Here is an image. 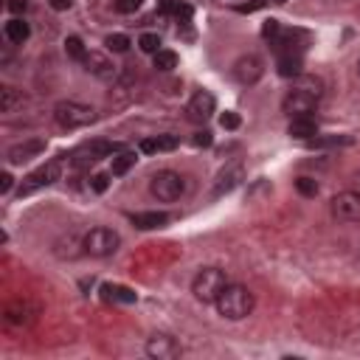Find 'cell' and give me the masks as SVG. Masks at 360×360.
I'll use <instances>...</instances> for the list:
<instances>
[{
    "instance_id": "1",
    "label": "cell",
    "mask_w": 360,
    "mask_h": 360,
    "mask_svg": "<svg viewBox=\"0 0 360 360\" xmlns=\"http://www.w3.org/2000/svg\"><path fill=\"white\" fill-rule=\"evenodd\" d=\"M254 304H256V298H254V293L245 287V284H225V290L217 295V302H214V307H217V313L223 315V318H228V321H243V318H248L251 313H254Z\"/></svg>"
},
{
    "instance_id": "2",
    "label": "cell",
    "mask_w": 360,
    "mask_h": 360,
    "mask_svg": "<svg viewBox=\"0 0 360 360\" xmlns=\"http://www.w3.org/2000/svg\"><path fill=\"white\" fill-rule=\"evenodd\" d=\"M225 284H228L225 270H220V267H203L200 273L194 276V282H192V293H194L197 302L214 304L217 295L225 290Z\"/></svg>"
},
{
    "instance_id": "3",
    "label": "cell",
    "mask_w": 360,
    "mask_h": 360,
    "mask_svg": "<svg viewBox=\"0 0 360 360\" xmlns=\"http://www.w3.org/2000/svg\"><path fill=\"white\" fill-rule=\"evenodd\" d=\"M118 245H122V236H118V231L113 228H104V225H96L90 228L82 239V248L87 256H96V259H107L118 251Z\"/></svg>"
},
{
    "instance_id": "4",
    "label": "cell",
    "mask_w": 360,
    "mask_h": 360,
    "mask_svg": "<svg viewBox=\"0 0 360 360\" xmlns=\"http://www.w3.org/2000/svg\"><path fill=\"white\" fill-rule=\"evenodd\" d=\"M54 118L59 127L65 130H79V127H87L96 122V110L90 104H82V102H59L54 107Z\"/></svg>"
},
{
    "instance_id": "5",
    "label": "cell",
    "mask_w": 360,
    "mask_h": 360,
    "mask_svg": "<svg viewBox=\"0 0 360 360\" xmlns=\"http://www.w3.org/2000/svg\"><path fill=\"white\" fill-rule=\"evenodd\" d=\"M149 192H153V197L161 200V203H175V200L183 197L186 180H183V175H177L172 169H164V172L153 175V180H149Z\"/></svg>"
},
{
    "instance_id": "6",
    "label": "cell",
    "mask_w": 360,
    "mask_h": 360,
    "mask_svg": "<svg viewBox=\"0 0 360 360\" xmlns=\"http://www.w3.org/2000/svg\"><path fill=\"white\" fill-rule=\"evenodd\" d=\"M59 175H63V161L54 158V161H48L45 166L34 169L28 177H23V183H20V189H17V197H28V194H34L37 189H45V186L56 183Z\"/></svg>"
},
{
    "instance_id": "7",
    "label": "cell",
    "mask_w": 360,
    "mask_h": 360,
    "mask_svg": "<svg viewBox=\"0 0 360 360\" xmlns=\"http://www.w3.org/2000/svg\"><path fill=\"white\" fill-rule=\"evenodd\" d=\"M329 212L338 223H360V194L355 189H346L329 200Z\"/></svg>"
},
{
    "instance_id": "8",
    "label": "cell",
    "mask_w": 360,
    "mask_h": 360,
    "mask_svg": "<svg viewBox=\"0 0 360 360\" xmlns=\"http://www.w3.org/2000/svg\"><path fill=\"white\" fill-rule=\"evenodd\" d=\"M315 104H318V96L307 93V90L293 87L290 93L284 96V102H282V110H284L290 118H295V115H310V113L315 110Z\"/></svg>"
},
{
    "instance_id": "9",
    "label": "cell",
    "mask_w": 360,
    "mask_h": 360,
    "mask_svg": "<svg viewBox=\"0 0 360 360\" xmlns=\"http://www.w3.org/2000/svg\"><path fill=\"white\" fill-rule=\"evenodd\" d=\"M265 74V65L256 54H248V56H239L234 63V79L239 85H256Z\"/></svg>"
},
{
    "instance_id": "10",
    "label": "cell",
    "mask_w": 360,
    "mask_h": 360,
    "mask_svg": "<svg viewBox=\"0 0 360 360\" xmlns=\"http://www.w3.org/2000/svg\"><path fill=\"white\" fill-rule=\"evenodd\" d=\"M40 315V304L32 302V298H14V302L6 307V321L17 324V326H28L34 324Z\"/></svg>"
},
{
    "instance_id": "11",
    "label": "cell",
    "mask_w": 360,
    "mask_h": 360,
    "mask_svg": "<svg viewBox=\"0 0 360 360\" xmlns=\"http://www.w3.org/2000/svg\"><path fill=\"white\" fill-rule=\"evenodd\" d=\"M180 344L172 338V335H153L146 341V355L153 360H175L180 357Z\"/></svg>"
},
{
    "instance_id": "12",
    "label": "cell",
    "mask_w": 360,
    "mask_h": 360,
    "mask_svg": "<svg viewBox=\"0 0 360 360\" xmlns=\"http://www.w3.org/2000/svg\"><path fill=\"white\" fill-rule=\"evenodd\" d=\"M245 180V169L239 166V164H231V166H225L220 175H217V180H214V189H212V197H223V194H231L239 183Z\"/></svg>"
},
{
    "instance_id": "13",
    "label": "cell",
    "mask_w": 360,
    "mask_h": 360,
    "mask_svg": "<svg viewBox=\"0 0 360 360\" xmlns=\"http://www.w3.org/2000/svg\"><path fill=\"white\" fill-rule=\"evenodd\" d=\"M214 107H217L214 93H208V90H197V93L192 96V102H189V107H186V113H189L192 122H208V118L214 115Z\"/></svg>"
},
{
    "instance_id": "14",
    "label": "cell",
    "mask_w": 360,
    "mask_h": 360,
    "mask_svg": "<svg viewBox=\"0 0 360 360\" xmlns=\"http://www.w3.org/2000/svg\"><path fill=\"white\" fill-rule=\"evenodd\" d=\"M85 71L93 74V76H99V79H113V76H115V65L110 63L104 54H99V51H87V56H85Z\"/></svg>"
},
{
    "instance_id": "15",
    "label": "cell",
    "mask_w": 360,
    "mask_h": 360,
    "mask_svg": "<svg viewBox=\"0 0 360 360\" xmlns=\"http://www.w3.org/2000/svg\"><path fill=\"white\" fill-rule=\"evenodd\" d=\"M40 153H45V141L34 138V141H23V144H14L9 149V164H25V161H32L37 158Z\"/></svg>"
},
{
    "instance_id": "16",
    "label": "cell",
    "mask_w": 360,
    "mask_h": 360,
    "mask_svg": "<svg viewBox=\"0 0 360 360\" xmlns=\"http://www.w3.org/2000/svg\"><path fill=\"white\" fill-rule=\"evenodd\" d=\"M287 135L290 138H302V141H313L318 135V122L313 115H295V118H290Z\"/></svg>"
},
{
    "instance_id": "17",
    "label": "cell",
    "mask_w": 360,
    "mask_h": 360,
    "mask_svg": "<svg viewBox=\"0 0 360 360\" xmlns=\"http://www.w3.org/2000/svg\"><path fill=\"white\" fill-rule=\"evenodd\" d=\"M3 37L14 45H23L28 37H32V25H28L23 17H12L6 25H3Z\"/></svg>"
},
{
    "instance_id": "18",
    "label": "cell",
    "mask_w": 360,
    "mask_h": 360,
    "mask_svg": "<svg viewBox=\"0 0 360 360\" xmlns=\"http://www.w3.org/2000/svg\"><path fill=\"white\" fill-rule=\"evenodd\" d=\"M180 138L166 133V135H158V138H149V141H141V153L146 155H155V153H172V149H177Z\"/></svg>"
},
{
    "instance_id": "19",
    "label": "cell",
    "mask_w": 360,
    "mask_h": 360,
    "mask_svg": "<svg viewBox=\"0 0 360 360\" xmlns=\"http://www.w3.org/2000/svg\"><path fill=\"white\" fill-rule=\"evenodd\" d=\"M102 295L104 302H118V304H135L138 302V293L122 284H102Z\"/></svg>"
},
{
    "instance_id": "20",
    "label": "cell",
    "mask_w": 360,
    "mask_h": 360,
    "mask_svg": "<svg viewBox=\"0 0 360 360\" xmlns=\"http://www.w3.org/2000/svg\"><path fill=\"white\" fill-rule=\"evenodd\" d=\"M169 223V214L166 212H141L133 217V225L141 228V231H155V228H164Z\"/></svg>"
},
{
    "instance_id": "21",
    "label": "cell",
    "mask_w": 360,
    "mask_h": 360,
    "mask_svg": "<svg viewBox=\"0 0 360 360\" xmlns=\"http://www.w3.org/2000/svg\"><path fill=\"white\" fill-rule=\"evenodd\" d=\"M279 76L284 79H295V76H302V54H282L279 56Z\"/></svg>"
},
{
    "instance_id": "22",
    "label": "cell",
    "mask_w": 360,
    "mask_h": 360,
    "mask_svg": "<svg viewBox=\"0 0 360 360\" xmlns=\"http://www.w3.org/2000/svg\"><path fill=\"white\" fill-rule=\"evenodd\" d=\"M135 161H138V155L133 153V149H122V153H115V155H113L110 175H113V177H122V175H127V172L135 166Z\"/></svg>"
},
{
    "instance_id": "23",
    "label": "cell",
    "mask_w": 360,
    "mask_h": 360,
    "mask_svg": "<svg viewBox=\"0 0 360 360\" xmlns=\"http://www.w3.org/2000/svg\"><path fill=\"white\" fill-rule=\"evenodd\" d=\"M293 87H298V90H307V93H313V96H324V82L318 79V76H313V74H302V76H295L293 79Z\"/></svg>"
},
{
    "instance_id": "24",
    "label": "cell",
    "mask_w": 360,
    "mask_h": 360,
    "mask_svg": "<svg viewBox=\"0 0 360 360\" xmlns=\"http://www.w3.org/2000/svg\"><path fill=\"white\" fill-rule=\"evenodd\" d=\"M177 68V54L175 51H158L155 54V71H164V74H169V71H175Z\"/></svg>"
},
{
    "instance_id": "25",
    "label": "cell",
    "mask_w": 360,
    "mask_h": 360,
    "mask_svg": "<svg viewBox=\"0 0 360 360\" xmlns=\"http://www.w3.org/2000/svg\"><path fill=\"white\" fill-rule=\"evenodd\" d=\"M65 54H68L71 59H76V63H85L87 48H85V43H82L79 37H68V40H65Z\"/></svg>"
},
{
    "instance_id": "26",
    "label": "cell",
    "mask_w": 360,
    "mask_h": 360,
    "mask_svg": "<svg viewBox=\"0 0 360 360\" xmlns=\"http://www.w3.org/2000/svg\"><path fill=\"white\" fill-rule=\"evenodd\" d=\"M20 99H23V93H17L14 87H3V90H0V110H3V113H12L14 104H17Z\"/></svg>"
},
{
    "instance_id": "27",
    "label": "cell",
    "mask_w": 360,
    "mask_h": 360,
    "mask_svg": "<svg viewBox=\"0 0 360 360\" xmlns=\"http://www.w3.org/2000/svg\"><path fill=\"white\" fill-rule=\"evenodd\" d=\"M104 45H107L113 54H127L133 43H130V37H127V34H110V37L104 40Z\"/></svg>"
},
{
    "instance_id": "28",
    "label": "cell",
    "mask_w": 360,
    "mask_h": 360,
    "mask_svg": "<svg viewBox=\"0 0 360 360\" xmlns=\"http://www.w3.org/2000/svg\"><path fill=\"white\" fill-rule=\"evenodd\" d=\"M318 189H321V186H318L315 177H298V180H295V192L302 194V197H315Z\"/></svg>"
},
{
    "instance_id": "29",
    "label": "cell",
    "mask_w": 360,
    "mask_h": 360,
    "mask_svg": "<svg viewBox=\"0 0 360 360\" xmlns=\"http://www.w3.org/2000/svg\"><path fill=\"white\" fill-rule=\"evenodd\" d=\"M138 48H141L144 54H153V56H155V54L161 51V37H158V34H141V37H138Z\"/></svg>"
},
{
    "instance_id": "30",
    "label": "cell",
    "mask_w": 360,
    "mask_h": 360,
    "mask_svg": "<svg viewBox=\"0 0 360 360\" xmlns=\"http://www.w3.org/2000/svg\"><path fill=\"white\" fill-rule=\"evenodd\" d=\"M110 177H113V175H107V172L93 175V177H90V189H93L96 194H104V192L110 189Z\"/></svg>"
},
{
    "instance_id": "31",
    "label": "cell",
    "mask_w": 360,
    "mask_h": 360,
    "mask_svg": "<svg viewBox=\"0 0 360 360\" xmlns=\"http://www.w3.org/2000/svg\"><path fill=\"white\" fill-rule=\"evenodd\" d=\"M279 34H282L279 20H265V25H262V37H265V40H276Z\"/></svg>"
},
{
    "instance_id": "32",
    "label": "cell",
    "mask_w": 360,
    "mask_h": 360,
    "mask_svg": "<svg viewBox=\"0 0 360 360\" xmlns=\"http://www.w3.org/2000/svg\"><path fill=\"white\" fill-rule=\"evenodd\" d=\"M220 124H223V130H236L239 124H243V118H239L236 113H231V110H228V113H223V115H220Z\"/></svg>"
},
{
    "instance_id": "33",
    "label": "cell",
    "mask_w": 360,
    "mask_h": 360,
    "mask_svg": "<svg viewBox=\"0 0 360 360\" xmlns=\"http://www.w3.org/2000/svg\"><path fill=\"white\" fill-rule=\"evenodd\" d=\"M141 3H144V0H115V9L122 14H133V12L141 9Z\"/></svg>"
},
{
    "instance_id": "34",
    "label": "cell",
    "mask_w": 360,
    "mask_h": 360,
    "mask_svg": "<svg viewBox=\"0 0 360 360\" xmlns=\"http://www.w3.org/2000/svg\"><path fill=\"white\" fill-rule=\"evenodd\" d=\"M192 144H194V146H212V144H214V135H212V130H200V133H194Z\"/></svg>"
},
{
    "instance_id": "35",
    "label": "cell",
    "mask_w": 360,
    "mask_h": 360,
    "mask_svg": "<svg viewBox=\"0 0 360 360\" xmlns=\"http://www.w3.org/2000/svg\"><path fill=\"white\" fill-rule=\"evenodd\" d=\"M175 20H177V23H189V20H192V6L177 3V6H175Z\"/></svg>"
},
{
    "instance_id": "36",
    "label": "cell",
    "mask_w": 360,
    "mask_h": 360,
    "mask_svg": "<svg viewBox=\"0 0 360 360\" xmlns=\"http://www.w3.org/2000/svg\"><path fill=\"white\" fill-rule=\"evenodd\" d=\"M12 186H14V177H12V172H3V175H0V194H9V192H12Z\"/></svg>"
},
{
    "instance_id": "37",
    "label": "cell",
    "mask_w": 360,
    "mask_h": 360,
    "mask_svg": "<svg viewBox=\"0 0 360 360\" xmlns=\"http://www.w3.org/2000/svg\"><path fill=\"white\" fill-rule=\"evenodd\" d=\"M25 9H28V0H9V12H12L14 17H20Z\"/></svg>"
},
{
    "instance_id": "38",
    "label": "cell",
    "mask_w": 360,
    "mask_h": 360,
    "mask_svg": "<svg viewBox=\"0 0 360 360\" xmlns=\"http://www.w3.org/2000/svg\"><path fill=\"white\" fill-rule=\"evenodd\" d=\"M51 6L56 12H65V9H71V0H51Z\"/></svg>"
},
{
    "instance_id": "39",
    "label": "cell",
    "mask_w": 360,
    "mask_h": 360,
    "mask_svg": "<svg viewBox=\"0 0 360 360\" xmlns=\"http://www.w3.org/2000/svg\"><path fill=\"white\" fill-rule=\"evenodd\" d=\"M352 189H355V192H357V194H360V172H357V175H355V177H352Z\"/></svg>"
},
{
    "instance_id": "40",
    "label": "cell",
    "mask_w": 360,
    "mask_h": 360,
    "mask_svg": "<svg viewBox=\"0 0 360 360\" xmlns=\"http://www.w3.org/2000/svg\"><path fill=\"white\" fill-rule=\"evenodd\" d=\"M270 3H276V6H284V3H287V0H270Z\"/></svg>"
},
{
    "instance_id": "41",
    "label": "cell",
    "mask_w": 360,
    "mask_h": 360,
    "mask_svg": "<svg viewBox=\"0 0 360 360\" xmlns=\"http://www.w3.org/2000/svg\"><path fill=\"white\" fill-rule=\"evenodd\" d=\"M357 74H360V63H357Z\"/></svg>"
}]
</instances>
